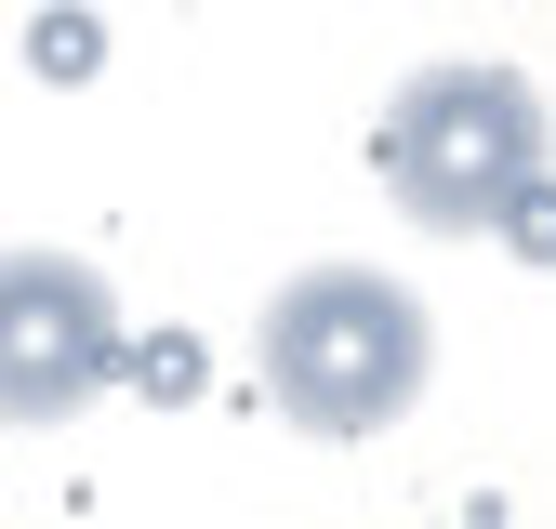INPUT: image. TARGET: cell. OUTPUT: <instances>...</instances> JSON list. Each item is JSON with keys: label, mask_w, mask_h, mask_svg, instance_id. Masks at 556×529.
I'll list each match as a JSON object with an SVG mask.
<instances>
[{"label": "cell", "mask_w": 556, "mask_h": 529, "mask_svg": "<svg viewBox=\"0 0 556 529\" xmlns=\"http://www.w3.org/2000/svg\"><path fill=\"white\" fill-rule=\"evenodd\" d=\"M530 172H543V106L517 66H438L384 119V185L410 198V225L477 238V225L530 212Z\"/></svg>", "instance_id": "2"}, {"label": "cell", "mask_w": 556, "mask_h": 529, "mask_svg": "<svg viewBox=\"0 0 556 529\" xmlns=\"http://www.w3.org/2000/svg\"><path fill=\"white\" fill-rule=\"evenodd\" d=\"M119 358V305L80 264H14V411H66Z\"/></svg>", "instance_id": "3"}, {"label": "cell", "mask_w": 556, "mask_h": 529, "mask_svg": "<svg viewBox=\"0 0 556 529\" xmlns=\"http://www.w3.org/2000/svg\"><path fill=\"white\" fill-rule=\"evenodd\" d=\"M265 384L278 411L318 424V437H371L384 411H410L425 384V305L371 264H318L265 305Z\"/></svg>", "instance_id": "1"}]
</instances>
